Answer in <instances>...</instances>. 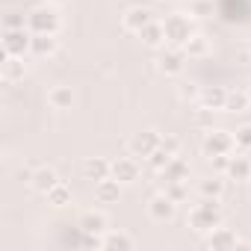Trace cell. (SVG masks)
<instances>
[{
  "mask_svg": "<svg viewBox=\"0 0 251 251\" xmlns=\"http://www.w3.org/2000/svg\"><path fill=\"white\" fill-rule=\"evenodd\" d=\"M236 142H239V145H245V148H251V127H242V130H239V136H236Z\"/></svg>",
  "mask_w": 251,
  "mask_h": 251,
  "instance_id": "9a60e30c",
  "label": "cell"
},
{
  "mask_svg": "<svg viewBox=\"0 0 251 251\" xmlns=\"http://www.w3.org/2000/svg\"><path fill=\"white\" fill-rule=\"evenodd\" d=\"M50 103H53L56 109H62V106H68V103H71V92H68V89H56V92L50 95Z\"/></svg>",
  "mask_w": 251,
  "mask_h": 251,
  "instance_id": "ba28073f",
  "label": "cell"
},
{
  "mask_svg": "<svg viewBox=\"0 0 251 251\" xmlns=\"http://www.w3.org/2000/svg\"><path fill=\"white\" fill-rule=\"evenodd\" d=\"M145 36H148V39H145L148 45H157V42H160V27H151V30H148Z\"/></svg>",
  "mask_w": 251,
  "mask_h": 251,
  "instance_id": "ac0fdd59",
  "label": "cell"
},
{
  "mask_svg": "<svg viewBox=\"0 0 251 251\" xmlns=\"http://www.w3.org/2000/svg\"><path fill=\"white\" fill-rule=\"evenodd\" d=\"M18 74H21V65H18V59L12 56L9 65H6V77H18Z\"/></svg>",
  "mask_w": 251,
  "mask_h": 251,
  "instance_id": "2e32d148",
  "label": "cell"
},
{
  "mask_svg": "<svg viewBox=\"0 0 251 251\" xmlns=\"http://www.w3.org/2000/svg\"><path fill=\"white\" fill-rule=\"evenodd\" d=\"M33 45H36V50H39V53H50V50H53V39H50V36H45V33H42Z\"/></svg>",
  "mask_w": 251,
  "mask_h": 251,
  "instance_id": "8fae6325",
  "label": "cell"
},
{
  "mask_svg": "<svg viewBox=\"0 0 251 251\" xmlns=\"http://www.w3.org/2000/svg\"><path fill=\"white\" fill-rule=\"evenodd\" d=\"M192 222H195V227H198V230H207V227H213V225H216V207H213V204H204V207H198V210L192 213Z\"/></svg>",
  "mask_w": 251,
  "mask_h": 251,
  "instance_id": "6da1fadb",
  "label": "cell"
},
{
  "mask_svg": "<svg viewBox=\"0 0 251 251\" xmlns=\"http://www.w3.org/2000/svg\"><path fill=\"white\" fill-rule=\"evenodd\" d=\"M86 172H89L95 180H103V175H106V163H89Z\"/></svg>",
  "mask_w": 251,
  "mask_h": 251,
  "instance_id": "7c38bea8",
  "label": "cell"
},
{
  "mask_svg": "<svg viewBox=\"0 0 251 251\" xmlns=\"http://www.w3.org/2000/svg\"><path fill=\"white\" fill-rule=\"evenodd\" d=\"M172 198H154L151 201V213H154V219H169L172 216Z\"/></svg>",
  "mask_w": 251,
  "mask_h": 251,
  "instance_id": "8992f818",
  "label": "cell"
},
{
  "mask_svg": "<svg viewBox=\"0 0 251 251\" xmlns=\"http://www.w3.org/2000/svg\"><path fill=\"white\" fill-rule=\"evenodd\" d=\"M124 24H127L130 30H142V27L148 24V9H133V12H127Z\"/></svg>",
  "mask_w": 251,
  "mask_h": 251,
  "instance_id": "52a82bcc",
  "label": "cell"
},
{
  "mask_svg": "<svg viewBox=\"0 0 251 251\" xmlns=\"http://www.w3.org/2000/svg\"><path fill=\"white\" fill-rule=\"evenodd\" d=\"M106 245H133V242H130L127 236H109V239H106Z\"/></svg>",
  "mask_w": 251,
  "mask_h": 251,
  "instance_id": "d6986e66",
  "label": "cell"
},
{
  "mask_svg": "<svg viewBox=\"0 0 251 251\" xmlns=\"http://www.w3.org/2000/svg\"><path fill=\"white\" fill-rule=\"evenodd\" d=\"M154 142H157L154 136H148V139H142V136H139V139H133V151H139V148H142V151H151V148H154Z\"/></svg>",
  "mask_w": 251,
  "mask_h": 251,
  "instance_id": "4fadbf2b",
  "label": "cell"
},
{
  "mask_svg": "<svg viewBox=\"0 0 251 251\" xmlns=\"http://www.w3.org/2000/svg\"><path fill=\"white\" fill-rule=\"evenodd\" d=\"M115 177L118 180H133L136 177V163L133 160H118L115 163Z\"/></svg>",
  "mask_w": 251,
  "mask_h": 251,
  "instance_id": "277c9868",
  "label": "cell"
},
{
  "mask_svg": "<svg viewBox=\"0 0 251 251\" xmlns=\"http://www.w3.org/2000/svg\"><path fill=\"white\" fill-rule=\"evenodd\" d=\"M33 183H36V189H39V192H50V189L56 186V175H53L50 169H45V172H39V175H36V180H33Z\"/></svg>",
  "mask_w": 251,
  "mask_h": 251,
  "instance_id": "5b68a950",
  "label": "cell"
},
{
  "mask_svg": "<svg viewBox=\"0 0 251 251\" xmlns=\"http://www.w3.org/2000/svg\"><path fill=\"white\" fill-rule=\"evenodd\" d=\"M30 45V36L21 30V33H9L6 36V53L9 56H15V53H24V48Z\"/></svg>",
  "mask_w": 251,
  "mask_h": 251,
  "instance_id": "3957f363",
  "label": "cell"
},
{
  "mask_svg": "<svg viewBox=\"0 0 251 251\" xmlns=\"http://www.w3.org/2000/svg\"><path fill=\"white\" fill-rule=\"evenodd\" d=\"M227 145H230V139H227L222 130H219L216 136H210V139H207V148H210V151H222V148H227Z\"/></svg>",
  "mask_w": 251,
  "mask_h": 251,
  "instance_id": "30bf717a",
  "label": "cell"
},
{
  "mask_svg": "<svg viewBox=\"0 0 251 251\" xmlns=\"http://www.w3.org/2000/svg\"><path fill=\"white\" fill-rule=\"evenodd\" d=\"M115 192H118V189H115L112 183H103V180H100V198H112Z\"/></svg>",
  "mask_w": 251,
  "mask_h": 251,
  "instance_id": "e0dca14e",
  "label": "cell"
},
{
  "mask_svg": "<svg viewBox=\"0 0 251 251\" xmlns=\"http://www.w3.org/2000/svg\"><path fill=\"white\" fill-rule=\"evenodd\" d=\"M163 33H166L169 39H175V42L189 39V27L183 24V18H172V21H166V24H163Z\"/></svg>",
  "mask_w": 251,
  "mask_h": 251,
  "instance_id": "7a4b0ae2",
  "label": "cell"
},
{
  "mask_svg": "<svg viewBox=\"0 0 251 251\" xmlns=\"http://www.w3.org/2000/svg\"><path fill=\"white\" fill-rule=\"evenodd\" d=\"M245 100H248L245 95H227V98H225V103H227V106H236V109H242Z\"/></svg>",
  "mask_w": 251,
  "mask_h": 251,
  "instance_id": "5bb4252c",
  "label": "cell"
},
{
  "mask_svg": "<svg viewBox=\"0 0 251 251\" xmlns=\"http://www.w3.org/2000/svg\"><path fill=\"white\" fill-rule=\"evenodd\" d=\"M33 24H36L42 33H48V30L53 27V18H50V12H36V15H33Z\"/></svg>",
  "mask_w": 251,
  "mask_h": 251,
  "instance_id": "9c48e42d",
  "label": "cell"
},
{
  "mask_svg": "<svg viewBox=\"0 0 251 251\" xmlns=\"http://www.w3.org/2000/svg\"><path fill=\"white\" fill-rule=\"evenodd\" d=\"M189 50H192V53H201V50H204V42H192V48H189Z\"/></svg>",
  "mask_w": 251,
  "mask_h": 251,
  "instance_id": "ffe728a7",
  "label": "cell"
}]
</instances>
